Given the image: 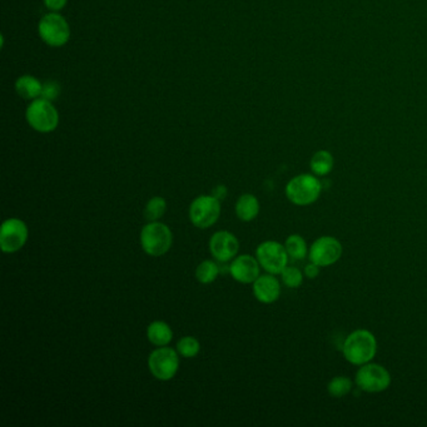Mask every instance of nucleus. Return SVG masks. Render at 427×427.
<instances>
[{
    "label": "nucleus",
    "mask_w": 427,
    "mask_h": 427,
    "mask_svg": "<svg viewBox=\"0 0 427 427\" xmlns=\"http://www.w3.org/2000/svg\"><path fill=\"white\" fill-rule=\"evenodd\" d=\"M147 337H148V341L153 343L154 346L162 347V346H167L172 341L173 331L168 324L163 321H154L147 328Z\"/></svg>",
    "instance_id": "nucleus-16"
},
{
    "label": "nucleus",
    "mask_w": 427,
    "mask_h": 427,
    "mask_svg": "<svg viewBox=\"0 0 427 427\" xmlns=\"http://www.w3.org/2000/svg\"><path fill=\"white\" fill-rule=\"evenodd\" d=\"M148 368L157 379L169 381L180 368V354L167 346L154 349L148 357Z\"/></svg>",
    "instance_id": "nucleus-7"
},
{
    "label": "nucleus",
    "mask_w": 427,
    "mask_h": 427,
    "mask_svg": "<svg viewBox=\"0 0 427 427\" xmlns=\"http://www.w3.org/2000/svg\"><path fill=\"white\" fill-rule=\"evenodd\" d=\"M221 216V201L213 196H199L189 207V219L197 229H210Z\"/></svg>",
    "instance_id": "nucleus-9"
},
{
    "label": "nucleus",
    "mask_w": 427,
    "mask_h": 427,
    "mask_svg": "<svg viewBox=\"0 0 427 427\" xmlns=\"http://www.w3.org/2000/svg\"><path fill=\"white\" fill-rule=\"evenodd\" d=\"M212 196L215 197V198L219 199V201H223V199L226 198V196H227V188L226 186H217L215 189H213V192H212Z\"/></svg>",
    "instance_id": "nucleus-28"
},
{
    "label": "nucleus",
    "mask_w": 427,
    "mask_h": 427,
    "mask_svg": "<svg viewBox=\"0 0 427 427\" xmlns=\"http://www.w3.org/2000/svg\"><path fill=\"white\" fill-rule=\"evenodd\" d=\"M240 249V242L233 233L229 231H218L212 236L210 251L212 256L219 262H229L235 259Z\"/></svg>",
    "instance_id": "nucleus-12"
},
{
    "label": "nucleus",
    "mask_w": 427,
    "mask_h": 427,
    "mask_svg": "<svg viewBox=\"0 0 427 427\" xmlns=\"http://www.w3.org/2000/svg\"><path fill=\"white\" fill-rule=\"evenodd\" d=\"M201 351V343L194 337H182L181 340L177 342V352L186 359H193L198 355Z\"/></svg>",
    "instance_id": "nucleus-23"
},
{
    "label": "nucleus",
    "mask_w": 427,
    "mask_h": 427,
    "mask_svg": "<svg viewBox=\"0 0 427 427\" xmlns=\"http://www.w3.org/2000/svg\"><path fill=\"white\" fill-rule=\"evenodd\" d=\"M303 277L305 273H302L300 268L294 266H287L281 273L283 284L289 289H298L303 283Z\"/></svg>",
    "instance_id": "nucleus-24"
},
{
    "label": "nucleus",
    "mask_w": 427,
    "mask_h": 427,
    "mask_svg": "<svg viewBox=\"0 0 427 427\" xmlns=\"http://www.w3.org/2000/svg\"><path fill=\"white\" fill-rule=\"evenodd\" d=\"M15 91L19 96H23L24 99H36L42 96L43 85L31 75H23L17 80L15 83Z\"/></svg>",
    "instance_id": "nucleus-17"
},
{
    "label": "nucleus",
    "mask_w": 427,
    "mask_h": 427,
    "mask_svg": "<svg viewBox=\"0 0 427 427\" xmlns=\"http://www.w3.org/2000/svg\"><path fill=\"white\" fill-rule=\"evenodd\" d=\"M218 275H219V267H218L216 262L210 261V259L199 263L197 270H196L197 281L203 283V284L215 282Z\"/></svg>",
    "instance_id": "nucleus-21"
},
{
    "label": "nucleus",
    "mask_w": 427,
    "mask_h": 427,
    "mask_svg": "<svg viewBox=\"0 0 427 427\" xmlns=\"http://www.w3.org/2000/svg\"><path fill=\"white\" fill-rule=\"evenodd\" d=\"M341 242L331 236H322L308 248V259L319 267L335 265L342 256Z\"/></svg>",
    "instance_id": "nucleus-10"
},
{
    "label": "nucleus",
    "mask_w": 427,
    "mask_h": 427,
    "mask_svg": "<svg viewBox=\"0 0 427 427\" xmlns=\"http://www.w3.org/2000/svg\"><path fill=\"white\" fill-rule=\"evenodd\" d=\"M352 387H354V382L347 376H336L328 382L327 391L330 393V396L341 398V397L349 395Z\"/></svg>",
    "instance_id": "nucleus-20"
},
{
    "label": "nucleus",
    "mask_w": 427,
    "mask_h": 427,
    "mask_svg": "<svg viewBox=\"0 0 427 427\" xmlns=\"http://www.w3.org/2000/svg\"><path fill=\"white\" fill-rule=\"evenodd\" d=\"M167 210V202L163 197H153L147 202L145 218L148 222H156L161 219Z\"/></svg>",
    "instance_id": "nucleus-22"
},
{
    "label": "nucleus",
    "mask_w": 427,
    "mask_h": 427,
    "mask_svg": "<svg viewBox=\"0 0 427 427\" xmlns=\"http://www.w3.org/2000/svg\"><path fill=\"white\" fill-rule=\"evenodd\" d=\"M319 268H321V267H319V265H316V263H313V262L310 261V263L305 267L303 273H305V276H306L307 278L313 280V278H317V277H319Z\"/></svg>",
    "instance_id": "nucleus-26"
},
{
    "label": "nucleus",
    "mask_w": 427,
    "mask_h": 427,
    "mask_svg": "<svg viewBox=\"0 0 427 427\" xmlns=\"http://www.w3.org/2000/svg\"><path fill=\"white\" fill-rule=\"evenodd\" d=\"M61 93V87L57 82H47L45 85H43L42 98L47 101H55L57 96Z\"/></svg>",
    "instance_id": "nucleus-25"
},
{
    "label": "nucleus",
    "mask_w": 427,
    "mask_h": 427,
    "mask_svg": "<svg viewBox=\"0 0 427 427\" xmlns=\"http://www.w3.org/2000/svg\"><path fill=\"white\" fill-rule=\"evenodd\" d=\"M27 122L36 132H53L59 123V115L50 101L36 98L27 108Z\"/></svg>",
    "instance_id": "nucleus-4"
},
{
    "label": "nucleus",
    "mask_w": 427,
    "mask_h": 427,
    "mask_svg": "<svg viewBox=\"0 0 427 427\" xmlns=\"http://www.w3.org/2000/svg\"><path fill=\"white\" fill-rule=\"evenodd\" d=\"M259 259H254L251 254H241L236 257L229 266V273L237 282L253 283L259 277Z\"/></svg>",
    "instance_id": "nucleus-13"
},
{
    "label": "nucleus",
    "mask_w": 427,
    "mask_h": 427,
    "mask_svg": "<svg viewBox=\"0 0 427 427\" xmlns=\"http://www.w3.org/2000/svg\"><path fill=\"white\" fill-rule=\"evenodd\" d=\"M357 387L368 393L385 391L391 385V375L379 363L368 362L360 366L355 376Z\"/></svg>",
    "instance_id": "nucleus-5"
},
{
    "label": "nucleus",
    "mask_w": 427,
    "mask_h": 427,
    "mask_svg": "<svg viewBox=\"0 0 427 427\" xmlns=\"http://www.w3.org/2000/svg\"><path fill=\"white\" fill-rule=\"evenodd\" d=\"M259 202L251 193L242 194L236 203V215L243 222H251L259 213Z\"/></svg>",
    "instance_id": "nucleus-15"
},
{
    "label": "nucleus",
    "mask_w": 427,
    "mask_h": 427,
    "mask_svg": "<svg viewBox=\"0 0 427 427\" xmlns=\"http://www.w3.org/2000/svg\"><path fill=\"white\" fill-rule=\"evenodd\" d=\"M28 241V227L22 219L9 218L1 226L0 248L4 253H15Z\"/></svg>",
    "instance_id": "nucleus-11"
},
{
    "label": "nucleus",
    "mask_w": 427,
    "mask_h": 427,
    "mask_svg": "<svg viewBox=\"0 0 427 427\" xmlns=\"http://www.w3.org/2000/svg\"><path fill=\"white\" fill-rule=\"evenodd\" d=\"M173 243L172 231L162 222H150L140 231V246L152 257H161L168 252Z\"/></svg>",
    "instance_id": "nucleus-2"
},
{
    "label": "nucleus",
    "mask_w": 427,
    "mask_h": 427,
    "mask_svg": "<svg viewBox=\"0 0 427 427\" xmlns=\"http://www.w3.org/2000/svg\"><path fill=\"white\" fill-rule=\"evenodd\" d=\"M253 295L262 303H273L281 296V283L275 275H262L253 282Z\"/></svg>",
    "instance_id": "nucleus-14"
},
{
    "label": "nucleus",
    "mask_w": 427,
    "mask_h": 427,
    "mask_svg": "<svg viewBox=\"0 0 427 427\" xmlns=\"http://www.w3.org/2000/svg\"><path fill=\"white\" fill-rule=\"evenodd\" d=\"M44 4L50 10L58 12V10H61V9L66 6V0H44Z\"/></svg>",
    "instance_id": "nucleus-27"
},
{
    "label": "nucleus",
    "mask_w": 427,
    "mask_h": 427,
    "mask_svg": "<svg viewBox=\"0 0 427 427\" xmlns=\"http://www.w3.org/2000/svg\"><path fill=\"white\" fill-rule=\"evenodd\" d=\"M256 259L266 272L271 275H281L289 265V253L284 245L280 242H262L256 249Z\"/></svg>",
    "instance_id": "nucleus-8"
},
{
    "label": "nucleus",
    "mask_w": 427,
    "mask_h": 427,
    "mask_svg": "<svg viewBox=\"0 0 427 427\" xmlns=\"http://www.w3.org/2000/svg\"><path fill=\"white\" fill-rule=\"evenodd\" d=\"M333 164H335L333 157L330 152L327 151L316 152L310 163L313 175H319V177L328 175L333 169Z\"/></svg>",
    "instance_id": "nucleus-18"
},
{
    "label": "nucleus",
    "mask_w": 427,
    "mask_h": 427,
    "mask_svg": "<svg viewBox=\"0 0 427 427\" xmlns=\"http://www.w3.org/2000/svg\"><path fill=\"white\" fill-rule=\"evenodd\" d=\"M322 192V184L316 175H298L286 186V197L300 207L314 203Z\"/></svg>",
    "instance_id": "nucleus-3"
},
{
    "label": "nucleus",
    "mask_w": 427,
    "mask_h": 427,
    "mask_svg": "<svg viewBox=\"0 0 427 427\" xmlns=\"http://www.w3.org/2000/svg\"><path fill=\"white\" fill-rule=\"evenodd\" d=\"M343 357L355 366H362L373 360L377 354V341L372 332L356 330L346 337L342 346Z\"/></svg>",
    "instance_id": "nucleus-1"
},
{
    "label": "nucleus",
    "mask_w": 427,
    "mask_h": 427,
    "mask_svg": "<svg viewBox=\"0 0 427 427\" xmlns=\"http://www.w3.org/2000/svg\"><path fill=\"white\" fill-rule=\"evenodd\" d=\"M38 31L43 42L55 48L63 47L71 36V28L68 22L58 13H49L44 15L38 25Z\"/></svg>",
    "instance_id": "nucleus-6"
},
{
    "label": "nucleus",
    "mask_w": 427,
    "mask_h": 427,
    "mask_svg": "<svg viewBox=\"0 0 427 427\" xmlns=\"http://www.w3.org/2000/svg\"><path fill=\"white\" fill-rule=\"evenodd\" d=\"M286 251L289 253V257L296 261H302L306 259L308 254V247H307L305 238L300 235H291L284 242Z\"/></svg>",
    "instance_id": "nucleus-19"
}]
</instances>
